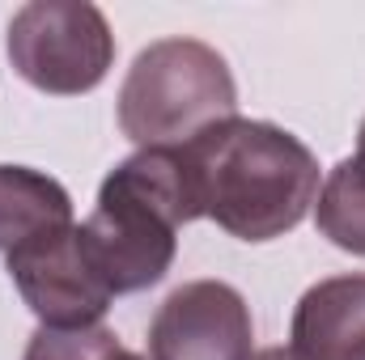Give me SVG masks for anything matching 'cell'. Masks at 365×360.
I'll list each match as a JSON object with an SVG mask.
<instances>
[{"instance_id": "obj_1", "label": "cell", "mask_w": 365, "mask_h": 360, "mask_svg": "<svg viewBox=\"0 0 365 360\" xmlns=\"http://www.w3.org/2000/svg\"><path fill=\"white\" fill-rule=\"evenodd\" d=\"M200 216L238 242H272L306 221L319 199V162L284 127L225 119L179 144Z\"/></svg>"}, {"instance_id": "obj_2", "label": "cell", "mask_w": 365, "mask_h": 360, "mask_svg": "<svg viewBox=\"0 0 365 360\" xmlns=\"http://www.w3.org/2000/svg\"><path fill=\"white\" fill-rule=\"evenodd\" d=\"M187 221H200V203L182 149H140L102 179L77 242L110 297H123L166 280Z\"/></svg>"}, {"instance_id": "obj_3", "label": "cell", "mask_w": 365, "mask_h": 360, "mask_svg": "<svg viewBox=\"0 0 365 360\" xmlns=\"http://www.w3.org/2000/svg\"><path fill=\"white\" fill-rule=\"evenodd\" d=\"M234 115V73L225 55L200 38L149 43L119 90V127L140 149H179Z\"/></svg>"}, {"instance_id": "obj_4", "label": "cell", "mask_w": 365, "mask_h": 360, "mask_svg": "<svg viewBox=\"0 0 365 360\" xmlns=\"http://www.w3.org/2000/svg\"><path fill=\"white\" fill-rule=\"evenodd\" d=\"M13 73L51 97H77L106 81L115 34L90 0H30L9 21Z\"/></svg>"}, {"instance_id": "obj_5", "label": "cell", "mask_w": 365, "mask_h": 360, "mask_svg": "<svg viewBox=\"0 0 365 360\" xmlns=\"http://www.w3.org/2000/svg\"><path fill=\"white\" fill-rule=\"evenodd\" d=\"M251 305L225 280L175 288L149 322V360H251Z\"/></svg>"}, {"instance_id": "obj_6", "label": "cell", "mask_w": 365, "mask_h": 360, "mask_svg": "<svg viewBox=\"0 0 365 360\" xmlns=\"http://www.w3.org/2000/svg\"><path fill=\"white\" fill-rule=\"evenodd\" d=\"M4 271L43 327H98L115 301L110 288L93 275L90 259L81 255L77 225L4 255Z\"/></svg>"}, {"instance_id": "obj_7", "label": "cell", "mask_w": 365, "mask_h": 360, "mask_svg": "<svg viewBox=\"0 0 365 360\" xmlns=\"http://www.w3.org/2000/svg\"><path fill=\"white\" fill-rule=\"evenodd\" d=\"M293 348L306 360H365V275H331L302 292Z\"/></svg>"}, {"instance_id": "obj_8", "label": "cell", "mask_w": 365, "mask_h": 360, "mask_svg": "<svg viewBox=\"0 0 365 360\" xmlns=\"http://www.w3.org/2000/svg\"><path fill=\"white\" fill-rule=\"evenodd\" d=\"M73 229V199L51 174L0 166V255Z\"/></svg>"}, {"instance_id": "obj_9", "label": "cell", "mask_w": 365, "mask_h": 360, "mask_svg": "<svg viewBox=\"0 0 365 360\" xmlns=\"http://www.w3.org/2000/svg\"><path fill=\"white\" fill-rule=\"evenodd\" d=\"M314 225L331 246L349 255H365V170L353 157H344L319 186Z\"/></svg>"}, {"instance_id": "obj_10", "label": "cell", "mask_w": 365, "mask_h": 360, "mask_svg": "<svg viewBox=\"0 0 365 360\" xmlns=\"http://www.w3.org/2000/svg\"><path fill=\"white\" fill-rule=\"evenodd\" d=\"M119 335L110 327H73V331H60V327H38L26 344V356L21 360H110L119 352Z\"/></svg>"}, {"instance_id": "obj_11", "label": "cell", "mask_w": 365, "mask_h": 360, "mask_svg": "<svg viewBox=\"0 0 365 360\" xmlns=\"http://www.w3.org/2000/svg\"><path fill=\"white\" fill-rule=\"evenodd\" d=\"M251 360H306L297 348H264V352H255Z\"/></svg>"}, {"instance_id": "obj_12", "label": "cell", "mask_w": 365, "mask_h": 360, "mask_svg": "<svg viewBox=\"0 0 365 360\" xmlns=\"http://www.w3.org/2000/svg\"><path fill=\"white\" fill-rule=\"evenodd\" d=\"M353 162L365 170V119H361V132H357V157H353Z\"/></svg>"}, {"instance_id": "obj_13", "label": "cell", "mask_w": 365, "mask_h": 360, "mask_svg": "<svg viewBox=\"0 0 365 360\" xmlns=\"http://www.w3.org/2000/svg\"><path fill=\"white\" fill-rule=\"evenodd\" d=\"M110 360H149V356H140V352H128V348H119V352H115Z\"/></svg>"}]
</instances>
